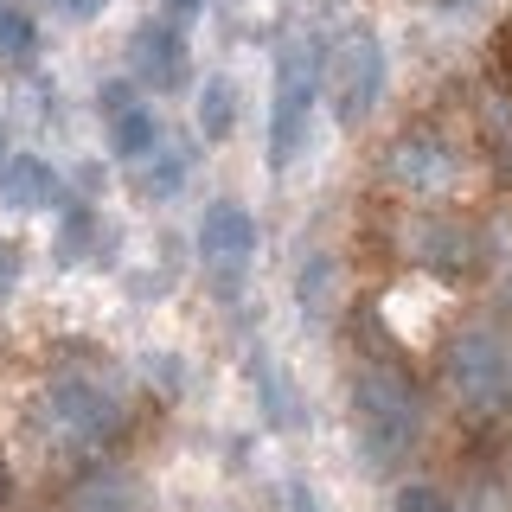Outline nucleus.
<instances>
[{
	"label": "nucleus",
	"instance_id": "obj_3",
	"mask_svg": "<svg viewBox=\"0 0 512 512\" xmlns=\"http://www.w3.org/2000/svg\"><path fill=\"white\" fill-rule=\"evenodd\" d=\"M39 429H45V442L90 455V448H103L122 429V404L90 378H58L39 404Z\"/></svg>",
	"mask_w": 512,
	"mask_h": 512
},
{
	"label": "nucleus",
	"instance_id": "obj_7",
	"mask_svg": "<svg viewBox=\"0 0 512 512\" xmlns=\"http://www.w3.org/2000/svg\"><path fill=\"white\" fill-rule=\"evenodd\" d=\"M448 378H455V391L468 397V404H500V397H512V352L500 333L474 327L461 333L455 352H448Z\"/></svg>",
	"mask_w": 512,
	"mask_h": 512
},
{
	"label": "nucleus",
	"instance_id": "obj_16",
	"mask_svg": "<svg viewBox=\"0 0 512 512\" xmlns=\"http://www.w3.org/2000/svg\"><path fill=\"white\" fill-rule=\"evenodd\" d=\"M160 7H167V20H180V26H186V20H199L212 0H160Z\"/></svg>",
	"mask_w": 512,
	"mask_h": 512
},
{
	"label": "nucleus",
	"instance_id": "obj_11",
	"mask_svg": "<svg viewBox=\"0 0 512 512\" xmlns=\"http://www.w3.org/2000/svg\"><path fill=\"white\" fill-rule=\"evenodd\" d=\"M186 148H167V141H160V148L148 154V160H135V192L141 199H173V192L186 186Z\"/></svg>",
	"mask_w": 512,
	"mask_h": 512
},
{
	"label": "nucleus",
	"instance_id": "obj_13",
	"mask_svg": "<svg viewBox=\"0 0 512 512\" xmlns=\"http://www.w3.org/2000/svg\"><path fill=\"white\" fill-rule=\"evenodd\" d=\"M256 391H263V404H269V429H295V404H288V384H282V372H276V359L269 352H256Z\"/></svg>",
	"mask_w": 512,
	"mask_h": 512
},
{
	"label": "nucleus",
	"instance_id": "obj_2",
	"mask_svg": "<svg viewBox=\"0 0 512 512\" xmlns=\"http://www.w3.org/2000/svg\"><path fill=\"white\" fill-rule=\"evenodd\" d=\"M327 90V52L314 39L282 45L276 58V103H269V173H288L295 154L308 148V116Z\"/></svg>",
	"mask_w": 512,
	"mask_h": 512
},
{
	"label": "nucleus",
	"instance_id": "obj_18",
	"mask_svg": "<svg viewBox=\"0 0 512 512\" xmlns=\"http://www.w3.org/2000/svg\"><path fill=\"white\" fill-rule=\"evenodd\" d=\"M288 512H320V500L308 493V480H288Z\"/></svg>",
	"mask_w": 512,
	"mask_h": 512
},
{
	"label": "nucleus",
	"instance_id": "obj_4",
	"mask_svg": "<svg viewBox=\"0 0 512 512\" xmlns=\"http://www.w3.org/2000/svg\"><path fill=\"white\" fill-rule=\"evenodd\" d=\"M384 96V45L372 26H352L327 45V103L346 128H359Z\"/></svg>",
	"mask_w": 512,
	"mask_h": 512
},
{
	"label": "nucleus",
	"instance_id": "obj_10",
	"mask_svg": "<svg viewBox=\"0 0 512 512\" xmlns=\"http://www.w3.org/2000/svg\"><path fill=\"white\" fill-rule=\"evenodd\" d=\"M0 199L13 212H52L64 199V180L52 173V160H39V154H7L0 160Z\"/></svg>",
	"mask_w": 512,
	"mask_h": 512
},
{
	"label": "nucleus",
	"instance_id": "obj_15",
	"mask_svg": "<svg viewBox=\"0 0 512 512\" xmlns=\"http://www.w3.org/2000/svg\"><path fill=\"white\" fill-rule=\"evenodd\" d=\"M397 512H448V493H436V487H397Z\"/></svg>",
	"mask_w": 512,
	"mask_h": 512
},
{
	"label": "nucleus",
	"instance_id": "obj_12",
	"mask_svg": "<svg viewBox=\"0 0 512 512\" xmlns=\"http://www.w3.org/2000/svg\"><path fill=\"white\" fill-rule=\"evenodd\" d=\"M231 128H237V84L231 77H205V90H199V135L224 141Z\"/></svg>",
	"mask_w": 512,
	"mask_h": 512
},
{
	"label": "nucleus",
	"instance_id": "obj_8",
	"mask_svg": "<svg viewBox=\"0 0 512 512\" xmlns=\"http://www.w3.org/2000/svg\"><path fill=\"white\" fill-rule=\"evenodd\" d=\"M103 116H109V148H116V160H128V167L148 160L160 141H167V135H160V116L148 103H135V77L103 90Z\"/></svg>",
	"mask_w": 512,
	"mask_h": 512
},
{
	"label": "nucleus",
	"instance_id": "obj_6",
	"mask_svg": "<svg viewBox=\"0 0 512 512\" xmlns=\"http://www.w3.org/2000/svg\"><path fill=\"white\" fill-rule=\"evenodd\" d=\"M192 71V52H186V32L180 20H141L128 32V77L154 96H173Z\"/></svg>",
	"mask_w": 512,
	"mask_h": 512
},
{
	"label": "nucleus",
	"instance_id": "obj_1",
	"mask_svg": "<svg viewBox=\"0 0 512 512\" xmlns=\"http://www.w3.org/2000/svg\"><path fill=\"white\" fill-rule=\"evenodd\" d=\"M416 429H423V410H416L410 378L397 365H359V378H352V436H359L365 461L397 468L410 455Z\"/></svg>",
	"mask_w": 512,
	"mask_h": 512
},
{
	"label": "nucleus",
	"instance_id": "obj_14",
	"mask_svg": "<svg viewBox=\"0 0 512 512\" xmlns=\"http://www.w3.org/2000/svg\"><path fill=\"white\" fill-rule=\"evenodd\" d=\"M39 52V26L20 7H0V58H32Z\"/></svg>",
	"mask_w": 512,
	"mask_h": 512
},
{
	"label": "nucleus",
	"instance_id": "obj_17",
	"mask_svg": "<svg viewBox=\"0 0 512 512\" xmlns=\"http://www.w3.org/2000/svg\"><path fill=\"white\" fill-rule=\"evenodd\" d=\"M13 276H20V250H13L7 237H0V295L13 288Z\"/></svg>",
	"mask_w": 512,
	"mask_h": 512
},
{
	"label": "nucleus",
	"instance_id": "obj_20",
	"mask_svg": "<svg viewBox=\"0 0 512 512\" xmlns=\"http://www.w3.org/2000/svg\"><path fill=\"white\" fill-rule=\"evenodd\" d=\"M0 500H7V455H0Z\"/></svg>",
	"mask_w": 512,
	"mask_h": 512
},
{
	"label": "nucleus",
	"instance_id": "obj_19",
	"mask_svg": "<svg viewBox=\"0 0 512 512\" xmlns=\"http://www.w3.org/2000/svg\"><path fill=\"white\" fill-rule=\"evenodd\" d=\"M64 7H71V13H77V20H90V13H96V7H103V0H64Z\"/></svg>",
	"mask_w": 512,
	"mask_h": 512
},
{
	"label": "nucleus",
	"instance_id": "obj_5",
	"mask_svg": "<svg viewBox=\"0 0 512 512\" xmlns=\"http://www.w3.org/2000/svg\"><path fill=\"white\" fill-rule=\"evenodd\" d=\"M199 263H205V276H212L224 295H237L244 269L256 263V218L237 199L205 205V218H199Z\"/></svg>",
	"mask_w": 512,
	"mask_h": 512
},
{
	"label": "nucleus",
	"instance_id": "obj_21",
	"mask_svg": "<svg viewBox=\"0 0 512 512\" xmlns=\"http://www.w3.org/2000/svg\"><path fill=\"white\" fill-rule=\"evenodd\" d=\"M0 160H7V128H0Z\"/></svg>",
	"mask_w": 512,
	"mask_h": 512
},
{
	"label": "nucleus",
	"instance_id": "obj_9",
	"mask_svg": "<svg viewBox=\"0 0 512 512\" xmlns=\"http://www.w3.org/2000/svg\"><path fill=\"white\" fill-rule=\"evenodd\" d=\"M384 167H391L397 186L436 192V186H448V173H455V154H448V141L436 135V128H410V135H397V148H391Z\"/></svg>",
	"mask_w": 512,
	"mask_h": 512
}]
</instances>
